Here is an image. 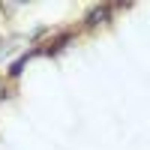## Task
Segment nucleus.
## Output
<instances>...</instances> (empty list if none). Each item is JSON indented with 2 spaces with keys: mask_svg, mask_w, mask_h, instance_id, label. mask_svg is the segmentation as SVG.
Listing matches in <instances>:
<instances>
[{
  "mask_svg": "<svg viewBox=\"0 0 150 150\" xmlns=\"http://www.w3.org/2000/svg\"><path fill=\"white\" fill-rule=\"evenodd\" d=\"M105 15H108V6H102V9H93V12H90V18H87V24H99L96 18H105Z\"/></svg>",
  "mask_w": 150,
  "mask_h": 150,
  "instance_id": "obj_1",
  "label": "nucleus"
}]
</instances>
